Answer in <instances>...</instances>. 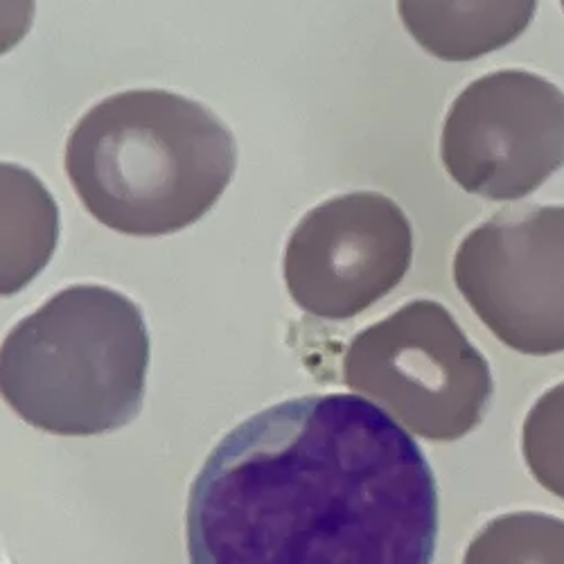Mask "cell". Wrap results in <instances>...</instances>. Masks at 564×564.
Here are the masks:
<instances>
[{
	"mask_svg": "<svg viewBox=\"0 0 564 564\" xmlns=\"http://www.w3.org/2000/svg\"><path fill=\"white\" fill-rule=\"evenodd\" d=\"M191 564H432L438 484L415 438L352 393L232 427L187 497Z\"/></svg>",
	"mask_w": 564,
	"mask_h": 564,
	"instance_id": "1",
	"label": "cell"
},
{
	"mask_svg": "<svg viewBox=\"0 0 564 564\" xmlns=\"http://www.w3.org/2000/svg\"><path fill=\"white\" fill-rule=\"evenodd\" d=\"M64 163L77 199L100 224L159 238L193 226L219 202L238 167V145L195 100L127 90L75 124Z\"/></svg>",
	"mask_w": 564,
	"mask_h": 564,
	"instance_id": "2",
	"label": "cell"
},
{
	"mask_svg": "<svg viewBox=\"0 0 564 564\" xmlns=\"http://www.w3.org/2000/svg\"><path fill=\"white\" fill-rule=\"evenodd\" d=\"M150 333L140 307L105 285H73L19 321L0 350L3 400L55 436L116 432L140 413Z\"/></svg>",
	"mask_w": 564,
	"mask_h": 564,
	"instance_id": "3",
	"label": "cell"
},
{
	"mask_svg": "<svg viewBox=\"0 0 564 564\" xmlns=\"http://www.w3.org/2000/svg\"><path fill=\"white\" fill-rule=\"evenodd\" d=\"M344 382L432 443L477 430L495 391L488 359L436 301H411L361 330L344 355Z\"/></svg>",
	"mask_w": 564,
	"mask_h": 564,
	"instance_id": "4",
	"label": "cell"
},
{
	"mask_svg": "<svg viewBox=\"0 0 564 564\" xmlns=\"http://www.w3.org/2000/svg\"><path fill=\"white\" fill-rule=\"evenodd\" d=\"M441 159L465 193L520 202L564 167V93L529 70H497L452 102Z\"/></svg>",
	"mask_w": 564,
	"mask_h": 564,
	"instance_id": "5",
	"label": "cell"
},
{
	"mask_svg": "<svg viewBox=\"0 0 564 564\" xmlns=\"http://www.w3.org/2000/svg\"><path fill=\"white\" fill-rule=\"evenodd\" d=\"M454 285L510 350L564 352V206L506 210L467 232Z\"/></svg>",
	"mask_w": 564,
	"mask_h": 564,
	"instance_id": "6",
	"label": "cell"
},
{
	"mask_svg": "<svg viewBox=\"0 0 564 564\" xmlns=\"http://www.w3.org/2000/svg\"><path fill=\"white\" fill-rule=\"evenodd\" d=\"M413 230L380 193H350L312 208L285 249L292 301L325 321L352 318L391 294L411 269Z\"/></svg>",
	"mask_w": 564,
	"mask_h": 564,
	"instance_id": "7",
	"label": "cell"
},
{
	"mask_svg": "<svg viewBox=\"0 0 564 564\" xmlns=\"http://www.w3.org/2000/svg\"><path fill=\"white\" fill-rule=\"evenodd\" d=\"M538 0H398L413 41L443 62H473L520 39Z\"/></svg>",
	"mask_w": 564,
	"mask_h": 564,
	"instance_id": "8",
	"label": "cell"
},
{
	"mask_svg": "<svg viewBox=\"0 0 564 564\" xmlns=\"http://www.w3.org/2000/svg\"><path fill=\"white\" fill-rule=\"evenodd\" d=\"M463 564H564V520L542 512L501 514L469 542Z\"/></svg>",
	"mask_w": 564,
	"mask_h": 564,
	"instance_id": "9",
	"label": "cell"
},
{
	"mask_svg": "<svg viewBox=\"0 0 564 564\" xmlns=\"http://www.w3.org/2000/svg\"><path fill=\"white\" fill-rule=\"evenodd\" d=\"M522 454L535 481L564 499V382L549 389L529 411Z\"/></svg>",
	"mask_w": 564,
	"mask_h": 564,
	"instance_id": "10",
	"label": "cell"
},
{
	"mask_svg": "<svg viewBox=\"0 0 564 564\" xmlns=\"http://www.w3.org/2000/svg\"><path fill=\"white\" fill-rule=\"evenodd\" d=\"M560 3H562V10H564V0H560Z\"/></svg>",
	"mask_w": 564,
	"mask_h": 564,
	"instance_id": "11",
	"label": "cell"
}]
</instances>
